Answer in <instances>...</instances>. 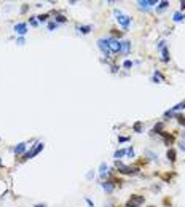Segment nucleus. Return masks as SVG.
I'll list each match as a JSON object with an SVG mask.
<instances>
[{
    "instance_id": "obj_1",
    "label": "nucleus",
    "mask_w": 185,
    "mask_h": 207,
    "mask_svg": "<svg viewBox=\"0 0 185 207\" xmlns=\"http://www.w3.org/2000/svg\"><path fill=\"white\" fill-rule=\"evenodd\" d=\"M113 13H115V16H116V21L120 22V26L123 27V29H125V30L129 29V24H131V18H129V16L121 14V11H120V10H115Z\"/></svg>"
},
{
    "instance_id": "obj_2",
    "label": "nucleus",
    "mask_w": 185,
    "mask_h": 207,
    "mask_svg": "<svg viewBox=\"0 0 185 207\" xmlns=\"http://www.w3.org/2000/svg\"><path fill=\"white\" fill-rule=\"evenodd\" d=\"M115 166H116V169H118L120 174H125V175H134V174H137V171H139V169H136V167H129V166L123 164L121 161H116Z\"/></svg>"
},
{
    "instance_id": "obj_3",
    "label": "nucleus",
    "mask_w": 185,
    "mask_h": 207,
    "mask_svg": "<svg viewBox=\"0 0 185 207\" xmlns=\"http://www.w3.org/2000/svg\"><path fill=\"white\" fill-rule=\"evenodd\" d=\"M42 150H43V143H42V142H37V143H35V145H33V147L29 150V152L22 155V159H30V158H33L35 155L40 153Z\"/></svg>"
},
{
    "instance_id": "obj_4",
    "label": "nucleus",
    "mask_w": 185,
    "mask_h": 207,
    "mask_svg": "<svg viewBox=\"0 0 185 207\" xmlns=\"http://www.w3.org/2000/svg\"><path fill=\"white\" fill-rule=\"evenodd\" d=\"M144 201L145 198L144 196H139V194H132V196L126 201V207H139V205H142L144 204Z\"/></svg>"
},
{
    "instance_id": "obj_5",
    "label": "nucleus",
    "mask_w": 185,
    "mask_h": 207,
    "mask_svg": "<svg viewBox=\"0 0 185 207\" xmlns=\"http://www.w3.org/2000/svg\"><path fill=\"white\" fill-rule=\"evenodd\" d=\"M97 48L102 51V54L105 56V58H110V46H109V42H107V38H99L97 40Z\"/></svg>"
},
{
    "instance_id": "obj_6",
    "label": "nucleus",
    "mask_w": 185,
    "mask_h": 207,
    "mask_svg": "<svg viewBox=\"0 0 185 207\" xmlns=\"http://www.w3.org/2000/svg\"><path fill=\"white\" fill-rule=\"evenodd\" d=\"M107 42L112 53H121V42H118V38H107Z\"/></svg>"
},
{
    "instance_id": "obj_7",
    "label": "nucleus",
    "mask_w": 185,
    "mask_h": 207,
    "mask_svg": "<svg viewBox=\"0 0 185 207\" xmlns=\"http://www.w3.org/2000/svg\"><path fill=\"white\" fill-rule=\"evenodd\" d=\"M14 32L18 33V35H26L27 33V24L26 22H18V24L14 26Z\"/></svg>"
},
{
    "instance_id": "obj_8",
    "label": "nucleus",
    "mask_w": 185,
    "mask_h": 207,
    "mask_svg": "<svg viewBox=\"0 0 185 207\" xmlns=\"http://www.w3.org/2000/svg\"><path fill=\"white\" fill-rule=\"evenodd\" d=\"M137 5L141 8H145V10H148V8H152L153 5H156V0H139Z\"/></svg>"
},
{
    "instance_id": "obj_9",
    "label": "nucleus",
    "mask_w": 185,
    "mask_h": 207,
    "mask_svg": "<svg viewBox=\"0 0 185 207\" xmlns=\"http://www.w3.org/2000/svg\"><path fill=\"white\" fill-rule=\"evenodd\" d=\"M100 188H102L105 193H112L115 190V183L113 182H102L100 183Z\"/></svg>"
},
{
    "instance_id": "obj_10",
    "label": "nucleus",
    "mask_w": 185,
    "mask_h": 207,
    "mask_svg": "<svg viewBox=\"0 0 185 207\" xmlns=\"http://www.w3.org/2000/svg\"><path fill=\"white\" fill-rule=\"evenodd\" d=\"M26 148H27V145L22 142V143H18V145H16V147L13 148V152H14L16 155H24V153H26Z\"/></svg>"
},
{
    "instance_id": "obj_11",
    "label": "nucleus",
    "mask_w": 185,
    "mask_h": 207,
    "mask_svg": "<svg viewBox=\"0 0 185 207\" xmlns=\"http://www.w3.org/2000/svg\"><path fill=\"white\" fill-rule=\"evenodd\" d=\"M152 81H153V83H161V81H164V75L161 74L160 70H155V72H153V78H152Z\"/></svg>"
},
{
    "instance_id": "obj_12",
    "label": "nucleus",
    "mask_w": 185,
    "mask_h": 207,
    "mask_svg": "<svg viewBox=\"0 0 185 207\" xmlns=\"http://www.w3.org/2000/svg\"><path fill=\"white\" fill-rule=\"evenodd\" d=\"M129 51H131V42L129 40L121 42V53L123 54H129Z\"/></svg>"
},
{
    "instance_id": "obj_13",
    "label": "nucleus",
    "mask_w": 185,
    "mask_h": 207,
    "mask_svg": "<svg viewBox=\"0 0 185 207\" xmlns=\"http://www.w3.org/2000/svg\"><path fill=\"white\" fill-rule=\"evenodd\" d=\"M109 174V166L105 164V163H100V166H99V175H100V178H105V175Z\"/></svg>"
},
{
    "instance_id": "obj_14",
    "label": "nucleus",
    "mask_w": 185,
    "mask_h": 207,
    "mask_svg": "<svg viewBox=\"0 0 185 207\" xmlns=\"http://www.w3.org/2000/svg\"><path fill=\"white\" fill-rule=\"evenodd\" d=\"M77 30L83 33V35H86V33H89L93 30V26H77Z\"/></svg>"
},
{
    "instance_id": "obj_15",
    "label": "nucleus",
    "mask_w": 185,
    "mask_h": 207,
    "mask_svg": "<svg viewBox=\"0 0 185 207\" xmlns=\"http://www.w3.org/2000/svg\"><path fill=\"white\" fill-rule=\"evenodd\" d=\"M183 19H185V14L180 13V11H176V13L172 14V21H174V22H180Z\"/></svg>"
},
{
    "instance_id": "obj_16",
    "label": "nucleus",
    "mask_w": 185,
    "mask_h": 207,
    "mask_svg": "<svg viewBox=\"0 0 185 207\" xmlns=\"http://www.w3.org/2000/svg\"><path fill=\"white\" fill-rule=\"evenodd\" d=\"M166 156H167V159H169L171 163H174V161H176V152H174V150H172V148H169V150H167Z\"/></svg>"
},
{
    "instance_id": "obj_17",
    "label": "nucleus",
    "mask_w": 185,
    "mask_h": 207,
    "mask_svg": "<svg viewBox=\"0 0 185 207\" xmlns=\"http://www.w3.org/2000/svg\"><path fill=\"white\" fill-rule=\"evenodd\" d=\"M167 7H169V2L163 0V2H160V3H158V7H156V11H163V10H166Z\"/></svg>"
},
{
    "instance_id": "obj_18",
    "label": "nucleus",
    "mask_w": 185,
    "mask_h": 207,
    "mask_svg": "<svg viewBox=\"0 0 185 207\" xmlns=\"http://www.w3.org/2000/svg\"><path fill=\"white\" fill-rule=\"evenodd\" d=\"M125 155H126V150H116V152L113 153V158H115L116 161H118V159H120V158H123Z\"/></svg>"
},
{
    "instance_id": "obj_19",
    "label": "nucleus",
    "mask_w": 185,
    "mask_h": 207,
    "mask_svg": "<svg viewBox=\"0 0 185 207\" xmlns=\"http://www.w3.org/2000/svg\"><path fill=\"white\" fill-rule=\"evenodd\" d=\"M182 108H185V102H179L177 105H174L172 108H169V111L171 113H174V111H177V110H182Z\"/></svg>"
},
{
    "instance_id": "obj_20",
    "label": "nucleus",
    "mask_w": 185,
    "mask_h": 207,
    "mask_svg": "<svg viewBox=\"0 0 185 207\" xmlns=\"http://www.w3.org/2000/svg\"><path fill=\"white\" fill-rule=\"evenodd\" d=\"M132 129H134V132H142V121H136V123H134Z\"/></svg>"
},
{
    "instance_id": "obj_21",
    "label": "nucleus",
    "mask_w": 185,
    "mask_h": 207,
    "mask_svg": "<svg viewBox=\"0 0 185 207\" xmlns=\"http://www.w3.org/2000/svg\"><path fill=\"white\" fill-rule=\"evenodd\" d=\"M54 22H56V24H62V22H67V18H65V16H62V14H58L54 18Z\"/></svg>"
},
{
    "instance_id": "obj_22",
    "label": "nucleus",
    "mask_w": 185,
    "mask_h": 207,
    "mask_svg": "<svg viewBox=\"0 0 185 207\" xmlns=\"http://www.w3.org/2000/svg\"><path fill=\"white\" fill-rule=\"evenodd\" d=\"M161 54H163V61H164V62H167V61H169V51H167L166 46L161 49Z\"/></svg>"
},
{
    "instance_id": "obj_23",
    "label": "nucleus",
    "mask_w": 185,
    "mask_h": 207,
    "mask_svg": "<svg viewBox=\"0 0 185 207\" xmlns=\"http://www.w3.org/2000/svg\"><path fill=\"white\" fill-rule=\"evenodd\" d=\"M145 155H147L148 159H152V161H155L156 158H158V155H155L153 152H150V150H147V152H145Z\"/></svg>"
},
{
    "instance_id": "obj_24",
    "label": "nucleus",
    "mask_w": 185,
    "mask_h": 207,
    "mask_svg": "<svg viewBox=\"0 0 185 207\" xmlns=\"http://www.w3.org/2000/svg\"><path fill=\"white\" fill-rule=\"evenodd\" d=\"M54 29H58V24H56L54 21H49L48 22V30H54Z\"/></svg>"
},
{
    "instance_id": "obj_25",
    "label": "nucleus",
    "mask_w": 185,
    "mask_h": 207,
    "mask_svg": "<svg viewBox=\"0 0 185 207\" xmlns=\"http://www.w3.org/2000/svg\"><path fill=\"white\" fill-rule=\"evenodd\" d=\"M172 116H176V118H177V121L180 123L182 126H185V116H182V115H172Z\"/></svg>"
},
{
    "instance_id": "obj_26",
    "label": "nucleus",
    "mask_w": 185,
    "mask_h": 207,
    "mask_svg": "<svg viewBox=\"0 0 185 207\" xmlns=\"http://www.w3.org/2000/svg\"><path fill=\"white\" fill-rule=\"evenodd\" d=\"M134 150H132V147H129V148H126V156H129V158H134Z\"/></svg>"
},
{
    "instance_id": "obj_27",
    "label": "nucleus",
    "mask_w": 185,
    "mask_h": 207,
    "mask_svg": "<svg viewBox=\"0 0 185 207\" xmlns=\"http://www.w3.org/2000/svg\"><path fill=\"white\" fill-rule=\"evenodd\" d=\"M48 19V14H40V16H37V21L38 22H45Z\"/></svg>"
},
{
    "instance_id": "obj_28",
    "label": "nucleus",
    "mask_w": 185,
    "mask_h": 207,
    "mask_svg": "<svg viewBox=\"0 0 185 207\" xmlns=\"http://www.w3.org/2000/svg\"><path fill=\"white\" fill-rule=\"evenodd\" d=\"M123 67H125V69H131L132 67V61H125V62H123Z\"/></svg>"
},
{
    "instance_id": "obj_29",
    "label": "nucleus",
    "mask_w": 185,
    "mask_h": 207,
    "mask_svg": "<svg viewBox=\"0 0 185 207\" xmlns=\"http://www.w3.org/2000/svg\"><path fill=\"white\" fill-rule=\"evenodd\" d=\"M85 201H86V204H88L89 207H94V202H93V201H91V199H89V198H86Z\"/></svg>"
},
{
    "instance_id": "obj_30",
    "label": "nucleus",
    "mask_w": 185,
    "mask_h": 207,
    "mask_svg": "<svg viewBox=\"0 0 185 207\" xmlns=\"http://www.w3.org/2000/svg\"><path fill=\"white\" fill-rule=\"evenodd\" d=\"M128 140H129V137H118V142H128Z\"/></svg>"
},
{
    "instance_id": "obj_31",
    "label": "nucleus",
    "mask_w": 185,
    "mask_h": 207,
    "mask_svg": "<svg viewBox=\"0 0 185 207\" xmlns=\"http://www.w3.org/2000/svg\"><path fill=\"white\" fill-rule=\"evenodd\" d=\"M16 43H18V45H24V43H26V40H24V38H22V37H19V38H18V42H16Z\"/></svg>"
},
{
    "instance_id": "obj_32",
    "label": "nucleus",
    "mask_w": 185,
    "mask_h": 207,
    "mask_svg": "<svg viewBox=\"0 0 185 207\" xmlns=\"http://www.w3.org/2000/svg\"><path fill=\"white\" fill-rule=\"evenodd\" d=\"M180 150L185 153V140H182V142H180Z\"/></svg>"
},
{
    "instance_id": "obj_33",
    "label": "nucleus",
    "mask_w": 185,
    "mask_h": 207,
    "mask_svg": "<svg viewBox=\"0 0 185 207\" xmlns=\"http://www.w3.org/2000/svg\"><path fill=\"white\" fill-rule=\"evenodd\" d=\"M30 24H32V26H38V21L32 18V19H30Z\"/></svg>"
},
{
    "instance_id": "obj_34",
    "label": "nucleus",
    "mask_w": 185,
    "mask_h": 207,
    "mask_svg": "<svg viewBox=\"0 0 185 207\" xmlns=\"http://www.w3.org/2000/svg\"><path fill=\"white\" fill-rule=\"evenodd\" d=\"M94 177V172H88L86 174V178H93Z\"/></svg>"
},
{
    "instance_id": "obj_35",
    "label": "nucleus",
    "mask_w": 185,
    "mask_h": 207,
    "mask_svg": "<svg viewBox=\"0 0 185 207\" xmlns=\"http://www.w3.org/2000/svg\"><path fill=\"white\" fill-rule=\"evenodd\" d=\"M180 10H185V0H183V2H180Z\"/></svg>"
},
{
    "instance_id": "obj_36",
    "label": "nucleus",
    "mask_w": 185,
    "mask_h": 207,
    "mask_svg": "<svg viewBox=\"0 0 185 207\" xmlns=\"http://www.w3.org/2000/svg\"><path fill=\"white\" fill-rule=\"evenodd\" d=\"M21 11H22V13H26V11H27V5H24V7L21 8Z\"/></svg>"
},
{
    "instance_id": "obj_37",
    "label": "nucleus",
    "mask_w": 185,
    "mask_h": 207,
    "mask_svg": "<svg viewBox=\"0 0 185 207\" xmlns=\"http://www.w3.org/2000/svg\"><path fill=\"white\" fill-rule=\"evenodd\" d=\"M33 207H46V204H35Z\"/></svg>"
},
{
    "instance_id": "obj_38",
    "label": "nucleus",
    "mask_w": 185,
    "mask_h": 207,
    "mask_svg": "<svg viewBox=\"0 0 185 207\" xmlns=\"http://www.w3.org/2000/svg\"><path fill=\"white\" fill-rule=\"evenodd\" d=\"M150 207H153V205H150Z\"/></svg>"
},
{
    "instance_id": "obj_39",
    "label": "nucleus",
    "mask_w": 185,
    "mask_h": 207,
    "mask_svg": "<svg viewBox=\"0 0 185 207\" xmlns=\"http://www.w3.org/2000/svg\"><path fill=\"white\" fill-rule=\"evenodd\" d=\"M110 207H113V205H110Z\"/></svg>"
}]
</instances>
